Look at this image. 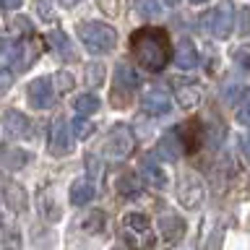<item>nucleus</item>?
Listing matches in <instances>:
<instances>
[{"instance_id":"nucleus-1","label":"nucleus","mask_w":250,"mask_h":250,"mask_svg":"<svg viewBox=\"0 0 250 250\" xmlns=\"http://www.w3.org/2000/svg\"><path fill=\"white\" fill-rule=\"evenodd\" d=\"M133 58L146 68L148 73H159L164 70L169 60V39L164 29H138L133 34Z\"/></svg>"},{"instance_id":"nucleus-2","label":"nucleus","mask_w":250,"mask_h":250,"mask_svg":"<svg viewBox=\"0 0 250 250\" xmlns=\"http://www.w3.org/2000/svg\"><path fill=\"white\" fill-rule=\"evenodd\" d=\"M78 37H81L83 47L91 55H104L109 50H115V44H117V31L109 23H102V21L81 23L78 26Z\"/></svg>"},{"instance_id":"nucleus-3","label":"nucleus","mask_w":250,"mask_h":250,"mask_svg":"<svg viewBox=\"0 0 250 250\" xmlns=\"http://www.w3.org/2000/svg\"><path fill=\"white\" fill-rule=\"evenodd\" d=\"M120 224H123V237H125V242H128L130 248H136V250L151 248L154 234H151V224H148V219L144 214L130 211V214L123 216Z\"/></svg>"},{"instance_id":"nucleus-4","label":"nucleus","mask_w":250,"mask_h":250,"mask_svg":"<svg viewBox=\"0 0 250 250\" xmlns=\"http://www.w3.org/2000/svg\"><path fill=\"white\" fill-rule=\"evenodd\" d=\"M203 21H206V31L211 37L227 39L234 29V5L229 3V0H222Z\"/></svg>"},{"instance_id":"nucleus-5","label":"nucleus","mask_w":250,"mask_h":250,"mask_svg":"<svg viewBox=\"0 0 250 250\" xmlns=\"http://www.w3.org/2000/svg\"><path fill=\"white\" fill-rule=\"evenodd\" d=\"M133 146H136V141H133V133L128 125H115L112 130L104 136V146H102V151L107 156H112V159H125Z\"/></svg>"},{"instance_id":"nucleus-6","label":"nucleus","mask_w":250,"mask_h":250,"mask_svg":"<svg viewBox=\"0 0 250 250\" xmlns=\"http://www.w3.org/2000/svg\"><path fill=\"white\" fill-rule=\"evenodd\" d=\"M177 198L185 208H195L203 198V183L198 175L193 172H183L180 175V183H177Z\"/></svg>"},{"instance_id":"nucleus-7","label":"nucleus","mask_w":250,"mask_h":250,"mask_svg":"<svg viewBox=\"0 0 250 250\" xmlns=\"http://www.w3.org/2000/svg\"><path fill=\"white\" fill-rule=\"evenodd\" d=\"M26 97H29V104L34 107V109H50V107L55 104V89H52V81H50L47 76L34 78V81L29 83Z\"/></svg>"},{"instance_id":"nucleus-8","label":"nucleus","mask_w":250,"mask_h":250,"mask_svg":"<svg viewBox=\"0 0 250 250\" xmlns=\"http://www.w3.org/2000/svg\"><path fill=\"white\" fill-rule=\"evenodd\" d=\"M50 151L55 156H65L70 151V123L65 117H55L50 128Z\"/></svg>"},{"instance_id":"nucleus-9","label":"nucleus","mask_w":250,"mask_h":250,"mask_svg":"<svg viewBox=\"0 0 250 250\" xmlns=\"http://www.w3.org/2000/svg\"><path fill=\"white\" fill-rule=\"evenodd\" d=\"M185 151V141H180V128H172L169 133H164L159 138V146H156V154L164 162H177Z\"/></svg>"},{"instance_id":"nucleus-10","label":"nucleus","mask_w":250,"mask_h":250,"mask_svg":"<svg viewBox=\"0 0 250 250\" xmlns=\"http://www.w3.org/2000/svg\"><path fill=\"white\" fill-rule=\"evenodd\" d=\"M141 104H144V109L148 115L162 117V115H167L172 109V97L164 89H148L144 94V99H141Z\"/></svg>"},{"instance_id":"nucleus-11","label":"nucleus","mask_w":250,"mask_h":250,"mask_svg":"<svg viewBox=\"0 0 250 250\" xmlns=\"http://www.w3.org/2000/svg\"><path fill=\"white\" fill-rule=\"evenodd\" d=\"M3 125H5V133L11 138H26L31 133V120L26 115H21L19 109H8L3 115Z\"/></svg>"},{"instance_id":"nucleus-12","label":"nucleus","mask_w":250,"mask_h":250,"mask_svg":"<svg viewBox=\"0 0 250 250\" xmlns=\"http://www.w3.org/2000/svg\"><path fill=\"white\" fill-rule=\"evenodd\" d=\"M175 65L180 70H193L195 65H198V50H195L193 39L183 37L175 47Z\"/></svg>"},{"instance_id":"nucleus-13","label":"nucleus","mask_w":250,"mask_h":250,"mask_svg":"<svg viewBox=\"0 0 250 250\" xmlns=\"http://www.w3.org/2000/svg\"><path fill=\"white\" fill-rule=\"evenodd\" d=\"M159 229H162L164 242L175 245V242L183 237V232H185V222H183V219H180L177 214L167 211V214H162V216H159Z\"/></svg>"},{"instance_id":"nucleus-14","label":"nucleus","mask_w":250,"mask_h":250,"mask_svg":"<svg viewBox=\"0 0 250 250\" xmlns=\"http://www.w3.org/2000/svg\"><path fill=\"white\" fill-rule=\"evenodd\" d=\"M3 198H5V206H8V208H13V211H26V206H29L26 190H23L19 183H13V180H5Z\"/></svg>"},{"instance_id":"nucleus-15","label":"nucleus","mask_w":250,"mask_h":250,"mask_svg":"<svg viewBox=\"0 0 250 250\" xmlns=\"http://www.w3.org/2000/svg\"><path fill=\"white\" fill-rule=\"evenodd\" d=\"M94 195H97V188H94V183L86 177H78L76 183L70 185V203H73V206H86V203L94 201Z\"/></svg>"},{"instance_id":"nucleus-16","label":"nucleus","mask_w":250,"mask_h":250,"mask_svg":"<svg viewBox=\"0 0 250 250\" xmlns=\"http://www.w3.org/2000/svg\"><path fill=\"white\" fill-rule=\"evenodd\" d=\"M141 175H144L146 185L156 188V190L167 188V172H164V169H162L154 159H144V164H141Z\"/></svg>"},{"instance_id":"nucleus-17","label":"nucleus","mask_w":250,"mask_h":250,"mask_svg":"<svg viewBox=\"0 0 250 250\" xmlns=\"http://www.w3.org/2000/svg\"><path fill=\"white\" fill-rule=\"evenodd\" d=\"M115 83H117V91L130 94V91H136V89H138L141 78H138V73H136V70H133L130 65L120 62V65H117V70H115Z\"/></svg>"},{"instance_id":"nucleus-18","label":"nucleus","mask_w":250,"mask_h":250,"mask_svg":"<svg viewBox=\"0 0 250 250\" xmlns=\"http://www.w3.org/2000/svg\"><path fill=\"white\" fill-rule=\"evenodd\" d=\"M78 224H81V229L86 234H102L107 229V216L102 211H89V214H83V219Z\"/></svg>"},{"instance_id":"nucleus-19","label":"nucleus","mask_w":250,"mask_h":250,"mask_svg":"<svg viewBox=\"0 0 250 250\" xmlns=\"http://www.w3.org/2000/svg\"><path fill=\"white\" fill-rule=\"evenodd\" d=\"M177 102L185 109L188 107H195L201 102V89H198V86H193V83L190 86H180V89H177Z\"/></svg>"},{"instance_id":"nucleus-20","label":"nucleus","mask_w":250,"mask_h":250,"mask_svg":"<svg viewBox=\"0 0 250 250\" xmlns=\"http://www.w3.org/2000/svg\"><path fill=\"white\" fill-rule=\"evenodd\" d=\"M73 107H76L78 115H94L99 109V97H94V94H81V97H76Z\"/></svg>"},{"instance_id":"nucleus-21","label":"nucleus","mask_w":250,"mask_h":250,"mask_svg":"<svg viewBox=\"0 0 250 250\" xmlns=\"http://www.w3.org/2000/svg\"><path fill=\"white\" fill-rule=\"evenodd\" d=\"M234 120L240 125H245V128H250V89L242 91V97L237 102V109H234Z\"/></svg>"},{"instance_id":"nucleus-22","label":"nucleus","mask_w":250,"mask_h":250,"mask_svg":"<svg viewBox=\"0 0 250 250\" xmlns=\"http://www.w3.org/2000/svg\"><path fill=\"white\" fill-rule=\"evenodd\" d=\"M0 250H23L21 234L16 232L13 227H5V232H3V240H0Z\"/></svg>"},{"instance_id":"nucleus-23","label":"nucleus","mask_w":250,"mask_h":250,"mask_svg":"<svg viewBox=\"0 0 250 250\" xmlns=\"http://www.w3.org/2000/svg\"><path fill=\"white\" fill-rule=\"evenodd\" d=\"M70 128H73V136L78 138V141H83V138H89L91 133H94V125L86 120V115H78L73 123H70Z\"/></svg>"},{"instance_id":"nucleus-24","label":"nucleus","mask_w":250,"mask_h":250,"mask_svg":"<svg viewBox=\"0 0 250 250\" xmlns=\"http://www.w3.org/2000/svg\"><path fill=\"white\" fill-rule=\"evenodd\" d=\"M136 11H138V16H144V19H156V16L162 13V5L156 3V0H136Z\"/></svg>"},{"instance_id":"nucleus-25","label":"nucleus","mask_w":250,"mask_h":250,"mask_svg":"<svg viewBox=\"0 0 250 250\" xmlns=\"http://www.w3.org/2000/svg\"><path fill=\"white\" fill-rule=\"evenodd\" d=\"M117 185H120V193H123V195H128V198H133V195H138V193H141V183H138V180L133 177V175L120 177V183H117Z\"/></svg>"},{"instance_id":"nucleus-26","label":"nucleus","mask_w":250,"mask_h":250,"mask_svg":"<svg viewBox=\"0 0 250 250\" xmlns=\"http://www.w3.org/2000/svg\"><path fill=\"white\" fill-rule=\"evenodd\" d=\"M50 42L52 47L58 50L60 55H65V58H70V47H68V37L62 34V31H50Z\"/></svg>"},{"instance_id":"nucleus-27","label":"nucleus","mask_w":250,"mask_h":250,"mask_svg":"<svg viewBox=\"0 0 250 250\" xmlns=\"http://www.w3.org/2000/svg\"><path fill=\"white\" fill-rule=\"evenodd\" d=\"M234 62L242 68V70H250V44H242L237 52H234Z\"/></svg>"},{"instance_id":"nucleus-28","label":"nucleus","mask_w":250,"mask_h":250,"mask_svg":"<svg viewBox=\"0 0 250 250\" xmlns=\"http://www.w3.org/2000/svg\"><path fill=\"white\" fill-rule=\"evenodd\" d=\"M37 13L44 21H50L52 19V0H37Z\"/></svg>"},{"instance_id":"nucleus-29","label":"nucleus","mask_w":250,"mask_h":250,"mask_svg":"<svg viewBox=\"0 0 250 250\" xmlns=\"http://www.w3.org/2000/svg\"><path fill=\"white\" fill-rule=\"evenodd\" d=\"M13 83V73L11 70H0V94H5Z\"/></svg>"},{"instance_id":"nucleus-30","label":"nucleus","mask_w":250,"mask_h":250,"mask_svg":"<svg viewBox=\"0 0 250 250\" xmlns=\"http://www.w3.org/2000/svg\"><path fill=\"white\" fill-rule=\"evenodd\" d=\"M58 81H60V89H62V91H70V89H73V76H70L68 70H65V73L60 70V73H58Z\"/></svg>"},{"instance_id":"nucleus-31","label":"nucleus","mask_w":250,"mask_h":250,"mask_svg":"<svg viewBox=\"0 0 250 250\" xmlns=\"http://www.w3.org/2000/svg\"><path fill=\"white\" fill-rule=\"evenodd\" d=\"M89 76H91V86H99V83H102V76H104V70H102L99 65H94V68L89 70Z\"/></svg>"},{"instance_id":"nucleus-32","label":"nucleus","mask_w":250,"mask_h":250,"mask_svg":"<svg viewBox=\"0 0 250 250\" xmlns=\"http://www.w3.org/2000/svg\"><path fill=\"white\" fill-rule=\"evenodd\" d=\"M248 29H250V8L242 11V26H240V31H242V34H248Z\"/></svg>"},{"instance_id":"nucleus-33","label":"nucleus","mask_w":250,"mask_h":250,"mask_svg":"<svg viewBox=\"0 0 250 250\" xmlns=\"http://www.w3.org/2000/svg\"><path fill=\"white\" fill-rule=\"evenodd\" d=\"M23 0H0V8H5V11H13V8H19Z\"/></svg>"},{"instance_id":"nucleus-34","label":"nucleus","mask_w":250,"mask_h":250,"mask_svg":"<svg viewBox=\"0 0 250 250\" xmlns=\"http://www.w3.org/2000/svg\"><path fill=\"white\" fill-rule=\"evenodd\" d=\"M240 144H242V151H245V156L250 159V133H245V136H242Z\"/></svg>"},{"instance_id":"nucleus-35","label":"nucleus","mask_w":250,"mask_h":250,"mask_svg":"<svg viewBox=\"0 0 250 250\" xmlns=\"http://www.w3.org/2000/svg\"><path fill=\"white\" fill-rule=\"evenodd\" d=\"M60 3L65 5V8H73V5H78V3H81V0H60Z\"/></svg>"},{"instance_id":"nucleus-36","label":"nucleus","mask_w":250,"mask_h":250,"mask_svg":"<svg viewBox=\"0 0 250 250\" xmlns=\"http://www.w3.org/2000/svg\"><path fill=\"white\" fill-rule=\"evenodd\" d=\"M164 3H167V5H177L180 0H164Z\"/></svg>"},{"instance_id":"nucleus-37","label":"nucleus","mask_w":250,"mask_h":250,"mask_svg":"<svg viewBox=\"0 0 250 250\" xmlns=\"http://www.w3.org/2000/svg\"><path fill=\"white\" fill-rule=\"evenodd\" d=\"M190 3H193V5H201V3H206V0H190Z\"/></svg>"}]
</instances>
